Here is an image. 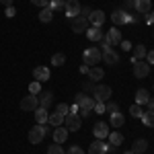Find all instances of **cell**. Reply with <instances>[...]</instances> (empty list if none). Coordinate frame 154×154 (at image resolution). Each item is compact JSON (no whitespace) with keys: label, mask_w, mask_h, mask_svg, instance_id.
<instances>
[{"label":"cell","mask_w":154,"mask_h":154,"mask_svg":"<svg viewBox=\"0 0 154 154\" xmlns=\"http://www.w3.org/2000/svg\"><path fill=\"white\" fill-rule=\"evenodd\" d=\"M74 103L78 105V109H80V113H82V117H86L93 109H95V105H97V101L93 99V97H88V95H76V99H74Z\"/></svg>","instance_id":"obj_1"},{"label":"cell","mask_w":154,"mask_h":154,"mask_svg":"<svg viewBox=\"0 0 154 154\" xmlns=\"http://www.w3.org/2000/svg\"><path fill=\"white\" fill-rule=\"evenodd\" d=\"M82 60H84V64H86V66L95 68L99 62H103V51H101L99 48H88V49H84Z\"/></svg>","instance_id":"obj_2"},{"label":"cell","mask_w":154,"mask_h":154,"mask_svg":"<svg viewBox=\"0 0 154 154\" xmlns=\"http://www.w3.org/2000/svg\"><path fill=\"white\" fill-rule=\"evenodd\" d=\"M64 128L68 131H78L82 128V117H80L78 113H68V115L64 117Z\"/></svg>","instance_id":"obj_3"},{"label":"cell","mask_w":154,"mask_h":154,"mask_svg":"<svg viewBox=\"0 0 154 154\" xmlns=\"http://www.w3.org/2000/svg\"><path fill=\"white\" fill-rule=\"evenodd\" d=\"M131 66H134V68H131L134 78H146V76L150 74V64H148V62H144V60H136Z\"/></svg>","instance_id":"obj_4"},{"label":"cell","mask_w":154,"mask_h":154,"mask_svg":"<svg viewBox=\"0 0 154 154\" xmlns=\"http://www.w3.org/2000/svg\"><path fill=\"white\" fill-rule=\"evenodd\" d=\"M88 25H91V23H88V19L82 17V14H78V17H74V19L70 21V29L74 31V33H78V35H80V33H86Z\"/></svg>","instance_id":"obj_5"},{"label":"cell","mask_w":154,"mask_h":154,"mask_svg":"<svg viewBox=\"0 0 154 154\" xmlns=\"http://www.w3.org/2000/svg\"><path fill=\"white\" fill-rule=\"evenodd\" d=\"M45 134H48V128H45L43 123H37L35 128L29 131V142L31 144H41V140L45 138Z\"/></svg>","instance_id":"obj_6"},{"label":"cell","mask_w":154,"mask_h":154,"mask_svg":"<svg viewBox=\"0 0 154 154\" xmlns=\"http://www.w3.org/2000/svg\"><path fill=\"white\" fill-rule=\"evenodd\" d=\"M109 97H111V86H107V84H99L95 88V93H93V99L97 103H107Z\"/></svg>","instance_id":"obj_7"},{"label":"cell","mask_w":154,"mask_h":154,"mask_svg":"<svg viewBox=\"0 0 154 154\" xmlns=\"http://www.w3.org/2000/svg\"><path fill=\"white\" fill-rule=\"evenodd\" d=\"M37 107H39V99H37V95H25L23 99H21V109L23 111H35Z\"/></svg>","instance_id":"obj_8"},{"label":"cell","mask_w":154,"mask_h":154,"mask_svg":"<svg viewBox=\"0 0 154 154\" xmlns=\"http://www.w3.org/2000/svg\"><path fill=\"white\" fill-rule=\"evenodd\" d=\"M111 21H113L115 27H121V25L131 23V17H130V12H125L123 8H119V11H115L113 14H111Z\"/></svg>","instance_id":"obj_9"},{"label":"cell","mask_w":154,"mask_h":154,"mask_svg":"<svg viewBox=\"0 0 154 154\" xmlns=\"http://www.w3.org/2000/svg\"><path fill=\"white\" fill-rule=\"evenodd\" d=\"M80 2L78 0H66V8H64V12H66V17L68 19H74V17H78L80 14Z\"/></svg>","instance_id":"obj_10"},{"label":"cell","mask_w":154,"mask_h":154,"mask_svg":"<svg viewBox=\"0 0 154 154\" xmlns=\"http://www.w3.org/2000/svg\"><path fill=\"white\" fill-rule=\"evenodd\" d=\"M33 78H35L37 82H45V80H49V78H51L49 68H45V66H35V68H33Z\"/></svg>","instance_id":"obj_11"},{"label":"cell","mask_w":154,"mask_h":154,"mask_svg":"<svg viewBox=\"0 0 154 154\" xmlns=\"http://www.w3.org/2000/svg\"><path fill=\"white\" fill-rule=\"evenodd\" d=\"M107 152H109V144H105L103 140L93 142L91 148H88V154H107Z\"/></svg>","instance_id":"obj_12"},{"label":"cell","mask_w":154,"mask_h":154,"mask_svg":"<svg viewBox=\"0 0 154 154\" xmlns=\"http://www.w3.org/2000/svg\"><path fill=\"white\" fill-rule=\"evenodd\" d=\"M105 12L103 11H93L91 14H88V23L93 25V27H101V25L105 23Z\"/></svg>","instance_id":"obj_13"},{"label":"cell","mask_w":154,"mask_h":154,"mask_svg":"<svg viewBox=\"0 0 154 154\" xmlns=\"http://www.w3.org/2000/svg\"><path fill=\"white\" fill-rule=\"evenodd\" d=\"M93 134H95L97 140H105L107 136H109V125H107V123H103V121H99L95 128H93Z\"/></svg>","instance_id":"obj_14"},{"label":"cell","mask_w":154,"mask_h":154,"mask_svg":"<svg viewBox=\"0 0 154 154\" xmlns=\"http://www.w3.org/2000/svg\"><path fill=\"white\" fill-rule=\"evenodd\" d=\"M68 134H70V131L66 130L64 125L56 128V130H54V142H56V144H64L66 140H68Z\"/></svg>","instance_id":"obj_15"},{"label":"cell","mask_w":154,"mask_h":154,"mask_svg":"<svg viewBox=\"0 0 154 154\" xmlns=\"http://www.w3.org/2000/svg\"><path fill=\"white\" fill-rule=\"evenodd\" d=\"M134 8H136V12H140V14H148V12L152 11V2L150 0H136Z\"/></svg>","instance_id":"obj_16"},{"label":"cell","mask_w":154,"mask_h":154,"mask_svg":"<svg viewBox=\"0 0 154 154\" xmlns=\"http://www.w3.org/2000/svg\"><path fill=\"white\" fill-rule=\"evenodd\" d=\"M86 37H88L91 41H101V39L105 37V33H103L101 27H88V29H86Z\"/></svg>","instance_id":"obj_17"},{"label":"cell","mask_w":154,"mask_h":154,"mask_svg":"<svg viewBox=\"0 0 154 154\" xmlns=\"http://www.w3.org/2000/svg\"><path fill=\"white\" fill-rule=\"evenodd\" d=\"M105 37L109 39V43H111V45H119V43H121V31H119L117 27L109 29V33H107Z\"/></svg>","instance_id":"obj_18"},{"label":"cell","mask_w":154,"mask_h":154,"mask_svg":"<svg viewBox=\"0 0 154 154\" xmlns=\"http://www.w3.org/2000/svg\"><path fill=\"white\" fill-rule=\"evenodd\" d=\"M37 99H39V107H43V109H49V105L54 103V95H51L49 91L48 93H41Z\"/></svg>","instance_id":"obj_19"},{"label":"cell","mask_w":154,"mask_h":154,"mask_svg":"<svg viewBox=\"0 0 154 154\" xmlns=\"http://www.w3.org/2000/svg\"><path fill=\"white\" fill-rule=\"evenodd\" d=\"M146 150H148V142L142 140V138H140V140H136L134 146H131V152H134V154H144Z\"/></svg>","instance_id":"obj_20"},{"label":"cell","mask_w":154,"mask_h":154,"mask_svg":"<svg viewBox=\"0 0 154 154\" xmlns=\"http://www.w3.org/2000/svg\"><path fill=\"white\" fill-rule=\"evenodd\" d=\"M107 138H109V144H111L113 148H117V146L123 144V136H121L119 131H109V136H107Z\"/></svg>","instance_id":"obj_21"},{"label":"cell","mask_w":154,"mask_h":154,"mask_svg":"<svg viewBox=\"0 0 154 154\" xmlns=\"http://www.w3.org/2000/svg\"><path fill=\"white\" fill-rule=\"evenodd\" d=\"M148 101H150L148 91H146V88H138V91H136V103H138V105H146Z\"/></svg>","instance_id":"obj_22"},{"label":"cell","mask_w":154,"mask_h":154,"mask_svg":"<svg viewBox=\"0 0 154 154\" xmlns=\"http://www.w3.org/2000/svg\"><path fill=\"white\" fill-rule=\"evenodd\" d=\"M103 62L111 64V66H115V64L119 62V56L113 51V49H107V51H103Z\"/></svg>","instance_id":"obj_23"},{"label":"cell","mask_w":154,"mask_h":154,"mask_svg":"<svg viewBox=\"0 0 154 154\" xmlns=\"http://www.w3.org/2000/svg\"><path fill=\"white\" fill-rule=\"evenodd\" d=\"M142 123L146 125V128H154V111L152 109H148V111H144L142 113Z\"/></svg>","instance_id":"obj_24"},{"label":"cell","mask_w":154,"mask_h":154,"mask_svg":"<svg viewBox=\"0 0 154 154\" xmlns=\"http://www.w3.org/2000/svg\"><path fill=\"white\" fill-rule=\"evenodd\" d=\"M48 117H49L48 109H43V107H37L35 109V121L37 123H48Z\"/></svg>","instance_id":"obj_25"},{"label":"cell","mask_w":154,"mask_h":154,"mask_svg":"<svg viewBox=\"0 0 154 154\" xmlns=\"http://www.w3.org/2000/svg\"><path fill=\"white\" fill-rule=\"evenodd\" d=\"M109 123H111L113 128H121V125L125 123V117H123L119 111H115V113H111V119H109Z\"/></svg>","instance_id":"obj_26"},{"label":"cell","mask_w":154,"mask_h":154,"mask_svg":"<svg viewBox=\"0 0 154 154\" xmlns=\"http://www.w3.org/2000/svg\"><path fill=\"white\" fill-rule=\"evenodd\" d=\"M48 121L54 125V128H60V125H64V115H60L58 111H54V113L48 117Z\"/></svg>","instance_id":"obj_27"},{"label":"cell","mask_w":154,"mask_h":154,"mask_svg":"<svg viewBox=\"0 0 154 154\" xmlns=\"http://www.w3.org/2000/svg\"><path fill=\"white\" fill-rule=\"evenodd\" d=\"M51 19H54V11H51L49 6L41 8V12H39V21H41V23H49Z\"/></svg>","instance_id":"obj_28"},{"label":"cell","mask_w":154,"mask_h":154,"mask_svg":"<svg viewBox=\"0 0 154 154\" xmlns=\"http://www.w3.org/2000/svg\"><path fill=\"white\" fill-rule=\"evenodd\" d=\"M88 76H91V80H93V82H99V80H101V78H103V76H105V72H103V68H91V70H88Z\"/></svg>","instance_id":"obj_29"},{"label":"cell","mask_w":154,"mask_h":154,"mask_svg":"<svg viewBox=\"0 0 154 154\" xmlns=\"http://www.w3.org/2000/svg\"><path fill=\"white\" fill-rule=\"evenodd\" d=\"M146 51H148V49L144 48L142 43L134 45V58H136V60H144V58H146Z\"/></svg>","instance_id":"obj_30"},{"label":"cell","mask_w":154,"mask_h":154,"mask_svg":"<svg viewBox=\"0 0 154 154\" xmlns=\"http://www.w3.org/2000/svg\"><path fill=\"white\" fill-rule=\"evenodd\" d=\"M49 8L56 12V11H64L66 8V0H49Z\"/></svg>","instance_id":"obj_31"},{"label":"cell","mask_w":154,"mask_h":154,"mask_svg":"<svg viewBox=\"0 0 154 154\" xmlns=\"http://www.w3.org/2000/svg\"><path fill=\"white\" fill-rule=\"evenodd\" d=\"M130 113H131V117H142V113H144V109H142V105H138V103H134V105L130 107Z\"/></svg>","instance_id":"obj_32"},{"label":"cell","mask_w":154,"mask_h":154,"mask_svg":"<svg viewBox=\"0 0 154 154\" xmlns=\"http://www.w3.org/2000/svg\"><path fill=\"white\" fill-rule=\"evenodd\" d=\"M51 64H54V66H64V64H66V54H54Z\"/></svg>","instance_id":"obj_33"},{"label":"cell","mask_w":154,"mask_h":154,"mask_svg":"<svg viewBox=\"0 0 154 154\" xmlns=\"http://www.w3.org/2000/svg\"><path fill=\"white\" fill-rule=\"evenodd\" d=\"M48 154H66V152H64L62 144H51V146L48 148Z\"/></svg>","instance_id":"obj_34"},{"label":"cell","mask_w":154,"mask_h":154,"mask_svg":"<svg viewBox=\"0 0 154 154\" xmlns=\"http://www.w3.org/2000/svg\"><path fill=\"white\" fill-rule=\"evenodd\" d=\"M29 93H31V95H39V93H41V82H31L29 84Z\"/></svg>","instance_id":"obj_35"},{"label":"cell","mask_w":154,"mask_h":154,"mask_svg":"<svg viewBox=\"0 0 154 154\" xmlns=\"http://www.w3.org/2000/svg\"><path fill=\"white\" fill-rule=\"evenodd\" d=\"M68 109H70V107L66 105V103H58V107H56V111H58L60 115H64V117L68 115Z\"/></svg>","instance_id":"obj_36"},{"label":"cell","mask_w":154,"mask_h":154,"mask_svg":"<svg viewBox=\"0 0 154 154\" xmlns=\"http://www.w3.org/2000/svg\"><path fill=\"white\" fill-rule=\"evenodd\" d=\"M66 154H84V150L80 148V146H76V144H74V146H70V148L66 150Z\"/></svg>","instance_id":"obj_37"},{"label":"cell","mask_w":154,"mask_h":154,"mask_svg":"<svg viewBox=\"0 0 154 154\" xmlns=\"http://www.w3.org/2000/svg\"><path fill=\"white\" fill-rule=\"evenodd\" d=\"M105 109H107V111H109V113H115V111H119L117 103H109V101H107V103H105Z\"/></svg>","instance_id":"obj_38"},{"label":"cell","mask_w":154,"mask_h":154,"mask_svg":"<svg viewBox=\"0 0 154 154\" xmlns=\"http://www.w3.org/2000/svg\"><path fill=\"white\" fill-rule=\"evenodd\" d=\"M111 48H113V45L109 43V39H107V37H103V39H101V49H103V51H107V49H111Z\"/></svg>","instance_id":"obj_39"},{"label":"cell","mask_w":154,"mask_h":154,"mask_svg":"<svg viewBox=\"0 0 154 154\" xmlns=\"http://www.w3.org/2000/svg\"><path fill=\"white\" fill-rule=\"evenodd\" d=\"M31 4H35V6H41V8H45V6H49V0H31Z\"/></svg>","instance_id":"obj_40"},{"label":"cell","mask_w":154,"mask_h":154,"mask_svg":"<svg viewBox=\"0 0 154 154\" xmlns=\"http://www.w3.org/2000/svg\"><path fill=\"white\" fill-rule=\"evenodd\" d=\"M93 111H97L99 115H101V113H107V109H105V103H97V105H95V109H93Z\"/></svg>","instance_id":"obj_41"},{"label":"cell","mask_w":154,"mask_h":154,"mask_svg":"<svg viewBox=\"0 0 154 154\" xmlns=\"http://www.w3.org/2000/svg\"><path fill=\"white\" fill-rule=\"evenodd\" d=\"M144 21L148 25H154V11H150L148 14H144Z\"/></svg>","instance_id":"obj_42"},{"label":"cell","mask_w":154,"mask_h":154,"mask_svg":"<svg viewBox=\"0 0 154 154\" xmlns=\"http://www.w3.org/2000/svg\"><path fill=\"white\" fill-rule=\"evenodd\" d=\"M146 62L152 66L154 64V49H150V51H146Z\"/></svg>","instance_id":"obj_43"},{"label":"cell","mask_w":154,"mask_h":154,"mask_svg":"<svg viewBox=\"0 0 154 154\" xmlns=\"http://www.w3.org/2000/svg\"><path fill=\"white\" fill-rule=\"evenodd\" d=\"M91 12H93V8H91V6H82V8H80V14H82V17H86V19H88V14H91Z\"/></svg>","instance_id":"obj_44"},{"label":"cell","mask_w":154,"mask_h":154,"mask_svg":"<svg viewBox=\"0 0 154 154\" xmlns=\"http://www.w3.org/2000/svg\"><path fill=\"white\" fill-rule=\"evenodd\" d=\"M119 45H121L123 51H130V49H131V43H130V41H123V39H121V43H119Z\"/></svg>","instance_id":"obj_45"},{"label":"cell","mask_w":154,"mask_h":154,"mask_svg":"<svg viewBox=\"0 0 154 154\" xmlns=\"http://www.w3.org/2000/svg\"><path fill=\"white\" fill-rule=\"evenodd\" d=\"M82 88H84V91H93V93H95V88H97V86H95V84H93V80H88V82L84 84Z\"/></svg>","instance_id":"obj_46"},{"label":"cell","mask_w":154,"mask_h":154,"mask_svg":"<svg viewBox=\"0 0 154 154\" xmlns=\"http://www.w3.org/2000/svg\"><path fill=\"white\" fill-rule=\"evenodd\" d=\"M14 6H6V12H4V14H6V17H14Z\"/></svg>","instance_id":"obj_47"},{"label":"cell","mask_w":154,"mask_h":154,"mask_svg":"<svg viewBox=\"0 0 154 154\" xmlns=\"http://www.w3.org/2000/svg\"><path fill=\"white\" fill-rule=\"evenodd\" d=\"M88 70H91V66H86V64L80 66V74H88Z\"/></svg>","instance_id":"obj_48"},{"label":"cell","mask_w":154,"mask_h":154,"mask_svg":"<svg viewBox=\"0 0 154 154\" xmlns=\"http://www.w3.org/2000/svg\"><path fill=\"white\" fill-rule=\"evenodd\" d=\"M78 111H80V109H78V105H76V103H74V105L68 109V113H78Z\"/></svg>","instance_id":"obj_49"},{"label":"cell","mask_w":154,"mask_h":154,"mask_svg":"<svg viewBox=\"0 0 154 154\" xmlns=\"http://www.w3.org/2000/svg\"><path fill=\"white\" fill-rule=\"evenodd\" d=\"M2 6H12V0H0Z\"/></svg>","instance_id":"obj_50"},{"label":"cell","mask_w":154,"mask_h":154,"mask_svg":"<svg viewBox=\"0 0 154 154\" xmlns=\"http://www.w3.org/2000/svg\"><path fill=\"white\" fill-rule=\"evenodd\" d=\"M146 105H148V109H152V111H154V99H150V101H148Z\"/></svg>","instance_id":"obj_51"},{"label":"cell","mask_w":154,"mask_h":154,"mask_svg":"<svg viewBox=\"0 0 154 154\" xmlns=\"http://www.w3.org/2000/svg\"><path fill=\"white\" fill-rule=\"evenodd\" d=\"M125 154H134V152H131V150H128V152H125Z\"/></svg>","instance_id":"obj_52"}]
</instances>
